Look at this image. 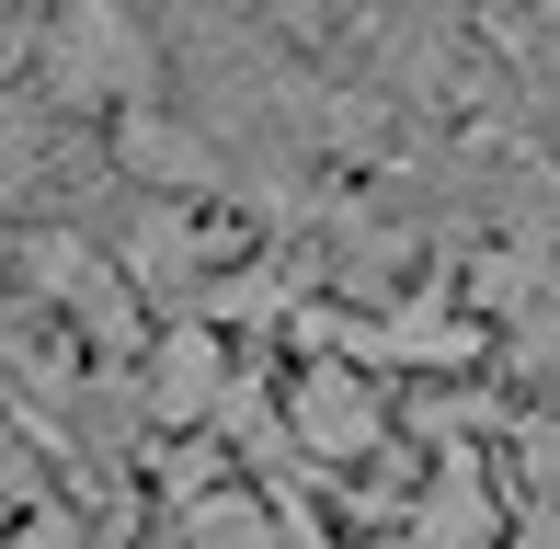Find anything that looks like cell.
<instances>
[{
    "mask_svg": "<svg viewBox=\"0 0 560 549\" xmlns=\"http://www.w3.org/2000/svg\"><path fill=\"white\" fill-rule=\"evenodd\" d=\"M126 161L161 172V184H218V149L195 138V127H161V115H138V127H126Z\"/></svg>",
    "mask_w": 560,
    "mask_h": 549,
    "instance_id": "5b68a950",
    "label": "cell"
},
{
    "mask_svg": "<svg viewBox=\"0 0 560 549\" xmlns=\"http://www.w3.org/2000/svg\"><path fill=\"white\" fill-rule=\"evenodd\" d=\"M526 549H560V492H549L538 515H526Z\"/></svg>",
    "mask_w": 560,
    "mask_h": 549,
    "instance_id": "52a82bcc",
    "label": "cell"
},
{
    "mask_svg": "<svg viewBox=\"0 0 560 549\" xmlns=\"http://www.w3.org/2000/svg\"><path fill=\"white\" fill-rule=\"evenodd\" d=\"M412 549H492V492H480V469L457 458L435 492H423V515H412Z\"/></svg>",
    "mask_w": 560,
    "mask_h": 549,
    "instance_id": "3957f363",
    "label": "cell"
},
{
    "mask_svg": "<svg viewBox=\"0 0 560 549\" xmlns=\"http://www.w3.org/2000/svg\"><path fill=\"white\" fill-rule=\"evenodd\" d=\"M46 69L69 92H92V104H149V35L126 12H69L46 35Z\"/></svg>",
    "mask_w": 560,
    "mask_h": 549,
    "instance_id": "6da1fadb",
    "label": "cell"
},
{
    "mask_svg": "<svg viewBox=\"0 0 560 549\" xmlns=\"http://www.w3.org/2000/svg\"><path fill=\"white\" fill-rule=\"evenodd\" d=\"M298 435H310L320 458H354V446L377 435V401L343 389V378H310V389H298Z\"/></svg>",
    "mask_w": 560,
    "mask_h": 549,
    "instance_id": "277c9868",
    "label": "cell"
},
{
    "mask_svg": "<svg viewBox=\"0 0 560 549\" xmlns=\"http://www.w3.org/2000/svg\"><path fill=\"white\" fill-rule=\"evenodd\" d=\"M195 549H275V527H264V504L218 492V504H195Z\"/></svg>",
    "mask_w": 560,
    "mask_h": 549,
    "instance_id": "8992f818",
    "label": "cell"
},
{
    "mask_svg": "<svg viewBox=\"0 0 560 549\" xmlns=\"http://www.w3.org/2000/svg\"><path fill=\"white\" fill-rule=\"evenodd\" d=\"M218 389H229V378H218V343H207V332H172L161 355H149V412H161V423H195Z\"/></svg>",
    "mask_w": 560,
    "mask_h": 549,
    "instance_id": "7a4b0ae2",
    "label": "cell"
}]
</instances>
